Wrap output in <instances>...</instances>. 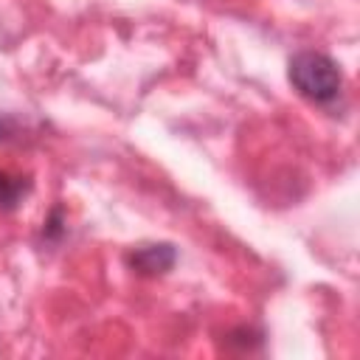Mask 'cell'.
Segmentation results:
<instances>
[{
	"instance_id": "cell-1",
	"label": "cell",
	"mask_w": 360,
	"mask_h": 360,
	"mask_svg": "<svg viewBox=\"0 0 360 360\" xmlns=\"http://www.w3.org/2000/svg\"><path fill=\"white\" fill-rule=\"evenodd\" d=\"M290 82L304 98L315 104H329L343 90V76L338 65L318 51H301L290 59Z\"/></svg>"
},
{
	"instance_id": "cell-2",
	"label": "cell",
	"mask_w": 360,
	"mask_h": 360,
	"mask_svg": "<svg viewBox=\"0 0 360 360\" xmlns=\"http://www.w3.org/2000/svg\"><path fill=\"white\" fill-rule=\"evenodd\" d=\"M28 191V180L17 172H8V169H0V211H8L14 208L22 194Z\"/></svg>"
}]
</instances>
